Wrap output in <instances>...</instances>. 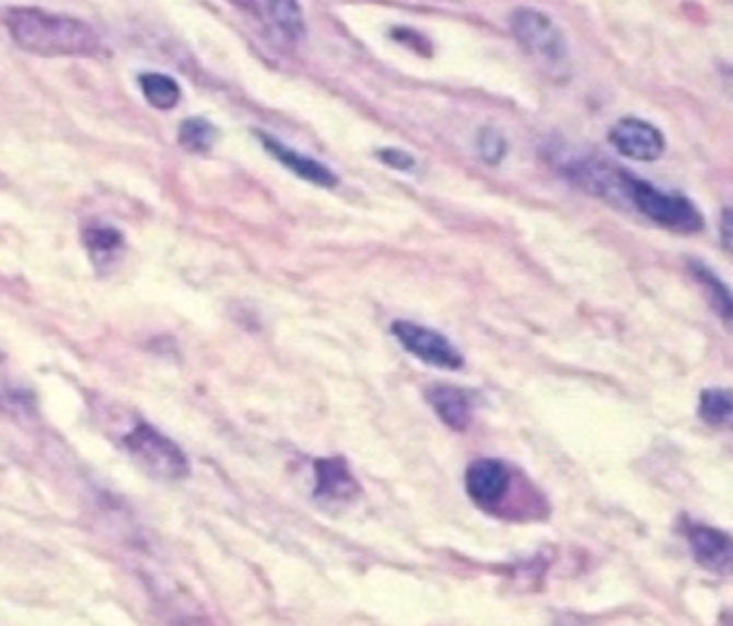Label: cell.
I'll list each match as a JSON object with an SVG mask.
<instances>
[{
  "mask_svg": "<svg viewBox=\"0 0 733 626\" xmlns=\"http://www.w3.org/2000/svg\"><path fill=\"white\" fill-rule=\"evenodd\" d=\"M4 24L18 48L39 56H95L102 48L86 22L42 9H9Z\"/></svg>",
  "mask_w": 733,
  "mask_h": 626,
  "instance_id": "1",
  "label": "cell"
},
{
  "mask_svg": "<svg viewBox=\"0 0 733 626\" xmlns=\"http://www.w3.org/2000/svg\"><path fill=\"white\" fill-rule=\"evenodd\" d=\"M511 33L517 44L549 78H571V53L567 37L551 18L536 9H517L511 15Z\"/></svg>",
  "mask_w": 733,
  "mask_h": 626,
  "instance_id": "2",
  "label": "cell"
},
{
  "mask_svg": "<svg viewBox=\"0 0 733 626\" xmlns=\"http://www.w3.org/2000/svg\"><path fill=\"white\" fill-rule=\"evenodd\" d=\"M629 209L674 234H697L706 228L701 210L680 192H665L637 174L630 176Z\"/></svg>",
  "mask_w": 733,
  "mask_h": 626,
  "instance_id": "3",
  "label": "cell"
},
{
  "mask_svg": "<svg viewBox=\"0 0 733 626\" xmlns=\"http://www.w3.org/2000/svg\"><path fill=\"white\" fill-rule=\"evenodd\" d=\"M123 444L142 468L158 478L181 480L189 474V462L183 449L144 420L125 433Z\"/></svg>",
  "mask_w": 733,
  "mask_h": 626,
  "instance_id": "4",
  "label": "cell"
},
{
  "mask_svg": "<svg viewBox=\"0 0 733 626\" xmlns=\"http://www.w3.org/2000/svg\"><path fill=\"white\" fill-rule=\"evenodd\" d=\"M391 333L412 357H417L427 366L449 371H457L464 367L462 352L440 331H433L410 320H395L391 324Z\"/></svg>",
  "mask_w": 733,
  "mask_h": 626,
  "instance_id": "5",
  "label": "cell"
},
{
  "mask_svg": "<svg viewBox=\"0 0 733 626\" xmlns=\"http://www.w3.org/2000/svg\"><path fill=\"white\" fill-rule=\"evenodd\" d=\"M609 144L627 159L632 161H645L652 163L656 159H661L667 142L663 131L643 120V118H635V116H625L620 118L612 129H609Z\"/></svg>",
  "mask_w": 733,
  "mask_h": 626,
  "instance_id": "6",
  "label": "cell"
},
{
  "mask_svg": "<svg viewBox=\"0 0 733 626\" xmlns=\"http://www.w3.org/2000/svg\"><path fill=\"white\" fill-rule=\"evenodd\" d=\"M686 538L695 563L710 573L733 575V536L703 523L686 525Z\"/></svg>",
  "mask_w": 733,
  "mask_h": 626,
  "instance_id": "7",
  "label": "cell"
},
{
  "mask_svg": "<svg viewBox=\"0 0 733 626\" xmlns=\"http://www.w3.org/2000/svg\"><path fill=\"white\" fill-rule=\"evenodd\" d=\"M509 487L511 472L498 460H476L466 472L468 496L482 509H493L500 505Z\"/></svg>",
  "mask_w": 733,
  "mask_h": 626,
  "instance_id": "8",
  "label": "cell"
},
{
  "mask_svg": "<svg viewBox=\"0 0 733 626\" xmlns=\"http://www.w3.org/2000/svg\"><path fill=\"white\" fill-rule=\"evenodd\" d=\"M256 136L270 155L275 156L283 167H288L292 174L301 176L303 181L317 185V187H324V189H333V187L339 185V176L328 165H324L322 161L303 155V153H296L290 147H286L283 142L275 140L272 136L263 134V131H256Z\"/></svg>",
  "mask_w": 733,
  "mask_h": 626,
  "instance_id": "9",
  "label": "cell"
},
{
  "mask_svg": "<svg viewBox=\"0 0 733 626\" xmlns=\"http://www.w3.org/2000/svg\"><path fill=\"white\" fill-rule=\"evenodd\" d=\"M361 487L344 457H328L315 462L314 496L322 502H352Z\"/></svg>",
  "mask_w": 733,
  "mask_h": 626,
  "instance_id": "10",
  "label": "cell"
},
{
  "mask_svg": "<svg viewBox=\"0 0 733 626\" xmlns=\"http://www.w3.org/2000/svg\"><path fill=\"white\" fill-rule=\"evenodd\" d=\"M429 406L440 420L453 431H466L470 427L474 406L470 393L451 384H433L424 393Z\"/></svg>",
  "mask_w": 733,
  "mask_h": 626,
  "instance_id": "11",
  "label": "cell"
},
{
  "mask_svg": "<svg viewBox=\"0 0 733 626\" xmlns=\"http://www.w3.org/2000/svg\"><path fill=\"white\" fill-rule=\"evenodd\" d=\"M688 273L708 299L710 310L717 313V317L730 328L733 333V290L706 264L701 260H688Z\"/></svg>",
  "mask_w": 733,
  "mask_h": 626,
  "instance_id": "12",
  "label": "cell"
},
{
  "mask_svg": "<svg viewBox=\"0 0 733 626\" xmlns=\"http://www.w3.org/2000/svg\"><path fill=\"white\" fill-rule=\"evenodd\" d=\"M699 418L719 431H733V389H703L697 404Z\"/></svg>",
  "mask_w": 733,
  "mask_h": 626,
  "instance_id": "13",
  "label": "cell"
},
{
  "mask_svg": "<svg viewBox=\"0 0 733 626\" xmlns=\"http://www.w3.org/2000/svg\"><path fill=\"white\" fill-rule=\"evenodd\" d=\"M263 15L275 26V31L292 42L299 44L305 39V18L296 2H264Z\"/></svg>",
  "mask_w": 733,
  "mask_h": 626,
  "instance_id": "14",
  "label": "cell"
},
{
  "mask_svg": "<svg viewBox=\"0 0 733 626\" xmlns=\"http://www.w3.org/2000/svg\"><path fill=\"white\" fill-rule=\"evenodd\" d=\"M138 82H140V89H142L147 102L161 109V112H167L181 102L183 91H181L178 82L174 78L165 76V73H142Z\"/></svg>",
  "mask_w": 733,
  "mask_h": 626,
  "instance_id": "15",
  "label": "cell"
},
{
  "mask_svg": "<svg viewBox=\"0 0 733 626\" xmlns=\"http://www.w3.org/2000/svg\"><path fill=\"white\" fill-rule=\"evenodd\" d=\"M217 138L219 131L207 118H185L178 129V144L189 153H209Z\"/></svg>",
  "mask_w": 733,
  "mask_h": 626,
  "instance_id": "16",
  "label": "cell"
},
{
  "mask_svg": "<svg viewBox=\"0 0 733 626\" xmlns=\"http://www.w3.org/2000/svg\"><path fill=\"white\" fill-rule=\"evenodd\" d=\"M84 245L93 260L104 264L109 260L123 245V236L118 230L107 228V225H93L84 230Z\"/></svg>",
  "mask_w": 733,
  "mask_h": 626,
  "instance_id": "17",
  "label": "cell"
},
{
  "mask_svg": "<svg viewBox=\"0 0 733 626\" xmlns=\"http://www.w3.org/2000/svg\"><path fill=\"white\" fill-rule=\"evenodd\" d=\"M476 151L489 165H498L507 156V140L493 127H482L476 138Z\"/></svg>",
  "mask_w": 733,
  "mask_h": 626,
  "instance_id": "18",
  "label": "cell"
},
{
  "mask_svg": "<svg viewBox=\"0 0 733 626\" xmlns=\"http://www.w3.org/2000/svg\"><path fill=\"white\" fill-rule=\"evenodd\" d=\"M375 156H377L382 163H386L388 167L399 170V172H410V170H415V165H417L415 156L410 155V153H406V151H402V149H382V151L375 153Z\"/></svg>",
  "mask_w": 733,
  "mask_h": 626,
  "instance_id": "19",
  "label": "cell"
},
{
  "mask_svg": "<svg viewBox=\"0 0 733 626\" xmlns=\"http://www.w3.org/2000/svg\"><path fill=\"white\" fill-rule=\"evenodd\" d=\"M721 241L723 247L733 256V209L728 207L721 212Z\"/></svg>",
  "mask_w": 733,
  "mask_h": 626,
  "instance_id": "20",
  "label": "cell"
},
{
  "mask_svg": "<svg viewBox=\"0 0 733 626\" xmlns=\"http://www.w3.org/2000/svg\"><path fill=\"white\" fill-rule=\"evenodd\" d=\"M719 623H721V626H733V612H723Z\"/></svg>",
  "mask_w": 733,
  "mask_h": 626,
  "instance_id": "21",
  "label": "cell"
}]
</instances>
